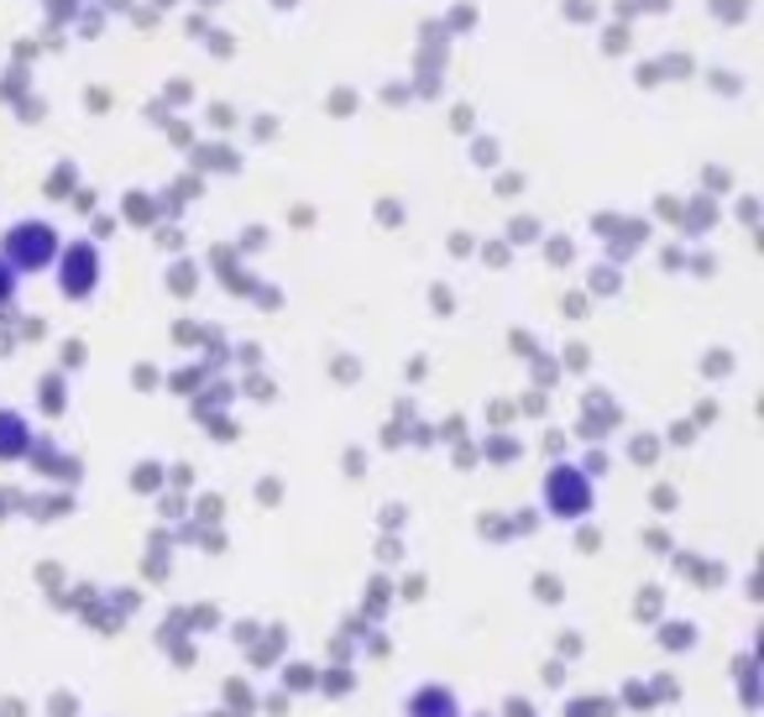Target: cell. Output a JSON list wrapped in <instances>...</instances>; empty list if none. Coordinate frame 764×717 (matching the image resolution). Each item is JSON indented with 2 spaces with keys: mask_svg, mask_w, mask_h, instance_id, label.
<instances>
[{
  "mask_svg": "<svg viewBox=\"0 0 764 717\" xmlns=\"http://www.w3.org/2000/svg\"><path fill=\"white\" fill-rule=\"evenodd\" d=\"M11 288H17V273H11V267L0 262V299H11Z\"/></svg>",
  "mask_w": 764,
  "mask_h": 717,
  "instance_id": "5",
  "label": "cell"
},
{
  "mask_svg": "<svg viewBox=\"0 0 764 717\" xmlns=\"http://www.w3.org/2000/svg\"><path fill=\"white\" fill-rule=\"evenodd\" d=\"M59 257V231L53 225H42V220H21L17 231H6V267L11 273H38V267H47V262Z\"/></svg>",
  "mask_w": 764,
  "mask_h": 717,
  "instance_id": "1",
  "label": "cell"
},
{
  "mask_svg": "<svg viewBox=\"0 0 764 717\" xmlns=\"http://www.w3.org/2000/svg\"><path fill=\"white\" fill-rule=\"evenodd\" d=\"M21 451H26V424L0 409V456H21Z\"/></svg>",
  "mask_w": 764,
  "mask_h": 717,
  "instance_id": "4",
  "label": "cell"
},
{
  "mask_svg": "<svg viewBox=\"0 0 764 717\" xmlns=\"http://www.w3.org/2000/svg\"><path fill=\"white\" fill-rule=\"evenodd\" d=\"M95 278H100V252H95V246H74L68 262H63V288L79 299V294H89Z\"/></svg>",
  "mask_w": 764,
  "mask_h": 717,
  "instance_id": "3",
  "label": "cell"
},
{
  "mask_svg": "<svg viewBox=\"0 0 764 717\" xmlns=\"http://www.w3.org/2000/svg\"><path fill=\"white\" fill-rule=\"evenodd\" d=\"M544 498H550V508H555V514L576 518L586 508V487H582V477H576L571 466H561V472L550 477V487H544Z\"/></svg>",
  "mask_w": 764,
  "mask_h": 717,
  "instance_id": "2",
  "label": "cell"
}]
</instances>
